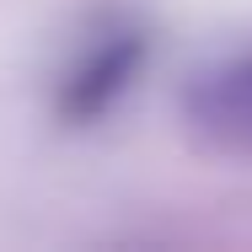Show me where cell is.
I'll use <instances>...</instances> for the list:
<instances>
[{
  "instance_id": "1",
  "label": "cell",
  "mask_w": 252,
  "mask_h": 252,
  "mask_svg": "<svg viewBox=\"0 0 252 252\" xmlns=\"http://www.w3.org/2000/svg\"><path fill=\"white\" fill-rule=\"evenodd\" d=\"M145 54H151L145 27H134V22H113V27H102L97 38L70 59V70L59 75V92H54V113H59V124H70V129H92L97 118H107L118 102L129 97V86L140 81Z\"/></svg>"
},
{
  "instance_id": "2",
  "label": "cell",
  "mask_w": 252,
  "mask_h": 252,
  "mask_svg": "<svg viewBox=\"0 0 252 252\" xmlns=\"http://www.w3.org/2000/svg\"><path fill=\"white\" fill-rule=\"evenodd\" d=\"M188 124L215 145H252V59L215 64L188 86Z\"/></svg>"
}]
</instances>
